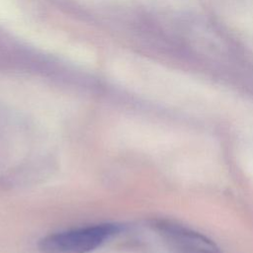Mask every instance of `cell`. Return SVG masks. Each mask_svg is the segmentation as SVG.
Here are the masks:
<instances>
[{"mask_svg": "<svg viewBox=\"0 0 253 253\" xmlns=\"http://www.w3.org/2000/svg\"><path fill=\"white\" fill-rule=\"evenodd\" d=\"M117 225L104 223L47 235L39 246L45 253H88L116 233Z\"/></svg>", "mask_w": 253, "mask_h": 253, "instance_id": "obj_1", "label": "cell"}, {"mask_svg": "<svg viewBox=\"0 0 253 253\" xmlns=\"http://www.w3.org/2000/svg\"><path fill=\"white\" fill-rule=\"evenodd\" d=\"M151 225L168 253H221L211 239L182 223L157 219Z\"/></svg>", "mask_w": 253, "mask_h": 253, "instance_id": "obj_2", "label": "cell"}]
</instances>
